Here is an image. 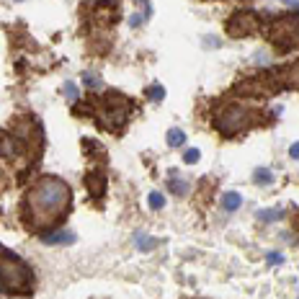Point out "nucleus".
Returning <instances> with one entry per match:
<instances>
[{"instance_id": "1", "label": "nucleus", "mask_w": 299, "mask_h": 299, "mask_svg": "<svg viewBox=\"0 0 299 299\" xmlns=\"http://www.w3.org/2000/svg\"><path fill=\"white\" fill-rule=\"evenodd\" d=\"M26 201H28L31 224L39 227V224L59 219L70 209V188L62 181H57V178H44V181H39L31 188Z\"/></svg>"}, {"instance_id": "2", "label": "nucleus", "mask_w": 299, "mask_h": 299, "mask_svg": "<svg viewBox=\"0 0 299 299\" xmlns=\"http://www.w3.org/2000/svg\"><path fill=\"white\" fill-rule=\"evenodd\" d=\"M26 268L16 258H0V281H5L13 289H23L26 287Z\"/></svg>"}, {"instance_id": "3", "label": "nucleus", "mask_w": 299, "mask_h": 299, "mask_svg": "<svg viewBox=\"0 0 299 299\" xmlns=\"http://www.w3.org/2000/svg\"><path fill=\"white\" fill-rule=\"evenodd\" d=\"M75 235L67 232V230H59V232H47L44 235V243L47 245H65V243H72Z\"/></svg>"}, {"instance_id": "4", "label": "nucleus", "mask_w": 299, "mask_h": 299, "mask_svg": "<svg viewBox=\"0 0 299 299\" xmlns=\"http://www.w3.org/2000/svg\"><path fill=\"white\" fill-rule=\"evenodd\" d=\"M240 204H243V196H240V193H235V191H230V193H224V196H222V209H224V212H237Z\"/></svg>"}, {"instance_id": "5", "label": "nucleus", "mask_w": 299, "mask_h": 299, "mask_svg": "<svg viewBox=\"0 0 299 299\" xmlns=\"http://www.w3.org/2000/svg\"><path fill=\"white\" fill-rule=\"evenodd\" d=\"M147 204H150V209H157V212H160V209L165 206V196H162L160 191H152V193L147 196Z\"/></svg>"}, {"instance_id": "6", "label": "nucleus", "mask_w": 299, "mask_h": 299, "mask_svg": "<svg viewBox=\"0 0 299 299\" xmlns=\"http://www.w3.org/2000/svg\"><path fill=\"white\" fill-rule=\"evenodd\" d=\"M168 186H170V191H173V193H178V196H183V193L188 191V183L183 181V178H170Z\"/></svg>"}, {"instance_id": "7", "label": "nucleus", "mask_w": 299, "mask_h": 299, "mask_svg": "<svg viewBox=\"0 0 299 299\" xmlns=\"http://www.w3.org/2000/svg\"><path fill=\"white\" fill-rule=\"evenodd\" d=\"M183 140H186L183 129H170V132H168V145H170V147H181Z\"/></svg>"}, {"instance_id": "8", "label": "nucleus", "mask_w": 299, "mask_h": 299, "mask_svg": "<svg viewBox=\"0 0 299 299\" xmlns=\"http://www.w3.org/2000/svg\"><path fill=\"white\" fill-rule=\"evenodd\" d=\"M253 178H256V183H261V186H268V183L274 181L271 170H266V168H258L256 173H253Z\"/></svg>"}, {"instance_id": "9", "label": "nucleus", "mask_w": 299, "mask_h": 299, "mask_svg": "<svg viewBox=\"0 0 299 299\" xmlns=\"http://www.w3.org/2000/svg\"><path fill=\"white\" fill-rule=\"evenodd\" d=\"M157 245V240L155 237H147V235H137V248L140 250H152Z\"/></svg>"}, {"instance_id": "10", "label": "nucleus", "mask_w": 299, "mask_h": 299, "mask_svg": "<svg viewBox=\"0 0 299 299\" xmlns=\"http://www.w3.org/2000/svg\"><path fill=\"white\" fill-rule=\"evenodd\" d=\"M199 157H201V150L191 147V150H186V155H183V162H186V165H196V162H199Z\"/></svg>"}, {"instance_id": "11", "label": "nucleus", "mask_w": 299, "mask_h": 299, "mask_svg": "<svg viewBox=\"0 0 299 299\" xmlns=\"http://www.w3.org/2000/svg\"><path fill=\"white\" fill-rule=\"evenodd\" d=\"M83 83H85L88 88H101V85H103L101 78H98V75H93V72H85V75H83Z\"/></svg>"}, {"instance_id": "12", "label": "nucleus", "mask_w": 299, "mask_h": 299, "mask_svg": "<svg viewBox=\"0 0 299 299\" xmlns=\"http://www.w3.org/2000/svg\"><path fill=\"white\" fill-rule=\"evenodd\" d=\"M85 183H88V186L93 188V193H96V196H101V191H103V181H101L98 175H91V178H88Z\"/></svg>"}, {"instance_id": "13", "label": "nucleus", "mask_w": 299, "mask_h": 299, "mask_svg": "<svg viewBox=\"0 0 299 299\" xmlns=\"http://www.w3.org/2000/svg\"><path fill=\"white\" fill-rule=\"evenodd\" d=\"M150 96H152V101L157 103V101L165 98V88H162V85H152V88H150Z\"/></svg>"}, {"instance_id": "14", "label": "nucleus", "mask_w": 299, "mask_h": 299, "mask_svg": "<svg viewBox=\"0 0 299 299\" xmlns=\"http://www.w3.org/2000/svg\"><path fill=\"white\" fill-rule=\"evenodd\" d=\"M281 217V209H266V212H258V219H276Z\"/></svg>"}, {"instance_id": "15", "label": "nucleus", "mask_w": 299, "mask_h": 299, "mask_svg": "<svg viewBox=\"0 0 299 299\" xmlns=\"http://www.w3.org/2000/svg\"><path fill=\"white\" fill-rule=\"evenodd\" d=\"M65 96H70V101H75V98H78V85L67 83V85H65Z\"/></svg>"}, {"instance_id": "16", "label": "nucleus", "mask_w": 299, "mask_h": 299, "mask_svg": "<svg viewBox=\"0 0 299 299\" xmlns=\"http://www.w3.org/2000/svg\"><path fill=\"white\" fill-rule=\"evenodd\" d=\"M142 21H145V16H140V13H134V16L129 18V26H132V28H137Z\"/></svg>"}, {"instance_id": "17", "label": "nucleus", "mask_w": 299, "mask_h": 299, "mask_svg": "<svg viewBox=\"0 0 299 299\" xmlns=\"http://www.w3.org/2000/svg\"><path fill=\"white\" fill-rule=\"evenodd\" d=\"M281 261H284L281 253H268V263H281Z\"/></svg>"}, {"instance_id": "18", "label": "nucleus", "mask_w": 299, "mask_h": 299, "mask_svg": "<svg viewBox=\"0 0 299 299\" xmlns=\"http://www.w3.org/2000/svg\"><path fill=\"white\" fill-rule=\"evenodd\" d=\"M289 155H292L294 160H299V142H294V145L289 147Z\"/></svg>"}, {"instance_id": "19", "label": "nucleus", "mask_w": 299, "mask_h": 299, "mask_svg": "<svg viewBox=\"0 0 299 299\" xmlns=\"http://www.w3.org/2000/svg\"><path fill=\"white\" fill-rule=\"evenodd\" d=\"M281 3H287V5H297L299 0H281Z\"/></svg>"}, {"instance_id": "20", "label": "nucleus", "mask_w": 299, "mask_h": 299, "mask_svg": "<svg viewBox=\"0 0 299 299\" xmlns=\"http://www.w3.org/2000/svg\"><path fill=\"white\" fill-rule=\"evenodd\" d=\"M16 3H23V0H16Z\"/></svg>"}]
</instances>
